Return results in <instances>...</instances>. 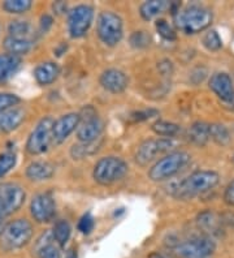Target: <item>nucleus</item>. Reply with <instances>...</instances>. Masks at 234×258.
<instances>
[{
    "label": "nucleus",
    "mask_w": 234,
    "mask_h": 258,
    "mask_svg": "<svg viewBox=\"0 0 234 258\" xmlns=\"http://www.w3.org/2000/svg\"><path fill=\"white\" fill-rule=\"evenodd\" d=\"M220 181V175L216 171L200 170L190 173L173 189V196L177 200L187 201L200 195L212 190Z\"/></svg>",
    "instance_id": "nucleus-1"
},
{
    "label": "nucleus",
    "mask_w": 234,
    "mask_h": 258,
    "mask_svg": "<svg viewBox=\"0 0 234 258\" xmlns=\"http://www.w3.org/2000/svg\"><path fill=\"white\" fill-rule=\"evenodd\" d=\"M173 19L178 30L184 32L185 34H198L211 26L213 13L207 7L193 4L178 11Z\"/></svg>",
    "instance_id": "nucleus-2"
},
{
    "label": "nucleus",
    "mask_w": 234,
    "mask_h": 258,
    "mask_svg": "<svg viewBox=\"0 0 234 258\" xmlns=\"http://www.w3.org/2000/svg\"><path fill=\"white\" fill-rule=\"evenodd\" d=\"M191 162V155L186 151H172L155 162L148 171L152 181H164L176 176Z\"/></svg>",
    "instance_id": "nucleus-3"
},
{
    "label": "nucleus",
    "mask_w": 234,
    "mask_h": 258,
    "mask_svg": "<svg viewBox=\"0 0 234 258\" xmlns=\"http://www.w3.org/2000/svg\"><path fill=\"white\" fill-rule=\"evenodd\" d=\"M33 224L28 219H16L7 223L0 233V246L4 250H15L26 245L33 237Z\"/></svg>",
    "instance_id": "nucleus-4"
},
{
    "label": "nucleus",
    "mask_w": 234,
    "mask_h": 258,
    "mask_svg": "<svg viewBox=\"0 0 234 258\" xmlns=\"http://www.w3.org/2000/svg\"><path fill=\"white\" fill-rule=\"evenodd\" d=\"M128 163L119 157H104L97 162L93 171V177L100 185H111L128 173Z\"/></svg>",
    "instance_id": "nucleus-5"
},
{
    "label": "nucleus",
    "mask_w": 234,
    "mask_h": 258,
    "mask_svg": "<svg viewBox=\"0 0 234 258\" xmlns=\"http://www.w3.org/2000/svg\"><path fill=\"white\" fill-rule=\"evenodd\" d=\"M216 245L208 235H198L184 241L178 240L173 248L178 258H212Z\"/></svg>",
    "instance_id": "nucleus-6"
},
{
    "label": "nucleus",
    "mask_w": 234,
    "mask_h": 258,
    "mask_svg": "<svg viewBox=\"0 0 234 258\" xmlns=\"http://www.w3.org/2000/svg\"><path fill=\"white\" fill-rule=\"evenodd\" d=\"M98 37L106 46L115 47L124 37V24L121 17L112 11H104L97 21Z\"/></svg>",
    "instance_id": "nucleus-7"
},
{
    "label": "nucleus",
    "mask_w": 234,
    "mask_h": 258,
    "mask_svg": "<svg viewBox=\"0 0 234 258\" xmlns=\"http://www.w3.org/2000/svg\"><path fill=\"white\" fill-rule=\"evenodd\" d=\"M176 146L175 139H168V137H162V139H150L146 140L138 146L135 151L134 159L135 163L140 167H146L158 159L159 155L169 154L172 153Z\"/></svg>",
    "instance_id": "nucleus-8"
},
{
    "label": "nucleus",
    "mask_w": 234,
    "mask_h": 258,
    "mask_svg": "<svg viewBox=\"0 0 234 258\" xmlns=\"http://www.w3.org/2000/svg\"><path fill=\"white\" fill-rule=\"evenodd\" d=\"M55 120L51 116L41 119L26 142V151L31 155H41L50 148L52 140V128Z\"/></svg>",
    "instance_id": "nucleus-9"
},
{
    "label": "nucleus",
    "mask_w": 234,
    "mask_h": 258,
    "mask_svg": "<svg viewBox=\"0 0 234 258\" xmlns=\"http://www.w3.org/2000/svg\"><path fill=\"white\" fill-rule=\"evenodd\" d=\"M94 20V8L89 4H80L69 11L68 32L72 38H82L88 34Z\"/></svg>",
    "instance_id": "nucleus-10"
},
{
    "label": "nucleus",
    "mask_w": 234,
    "mask_h": 258,
    "mask_svg": "<svg viewBox=\"0 0 234 258\" xmlns=\"http://www.w3.org/2000/svg\"><path fill=\"white\" fill-rule=\"evenodd\" d=\"M86 117H81V123L77 128V139L81 144H93L100 139L104 131V121L97 116L91 107L85 108Z\"/></svg>",
    "instance_id": "nucleus-11"
},
{
    "label": "nucleus",
    "mask_w": 234,
    "mask_h": 258,
    "mask_svg": "<svg viewBox=\"0 0 234 258\" xmlns=\"http://www.w3.org/2000/svg\"><path fill=\"white\" fill-rule=\"evenodd\" d=\"M26 199V193L21 185L16 183L0 184V206L10 217L21 208Z\"/></svg>",
    "instance_id": "nucleus-12"
},
{
    "label": "nucleus",
    "mask_w": 234,
    "mask_h": 258,
    "mask_svg": "<svg viewBox=\"0 0 234 258\" xmlns=\"http://www.w3.org/2000/svg\"><path fill=\"white\" fill-rule=\"evenodd\" d=\"M31 217L38 223H48L56 214V202L48 192L34 196L30 202Z\"/></svg>",
    "instance_id": "nucleus-13"
},
{
    "label": "nucleus",
    "mask_w": 234,
    "mask_h": 258,
    "mask_svg": "<svg viewBox=\"0 0 234 258\" xmlns=\"http://www.w3.org/2000/svg\"><path fill=\"white\" fill-rule=\"evenodd\" d=\"M208 88L215 93L216 97L222 102L225 107L231 106L230 110H234V84L228 73H213L208 81Z\"/></svg>",
    "instance_id": "nucleus-14"
},
{
    "label": "nucleus",
    "mask_w": 234,
    "mask_h": 258,
    "mask_svg": "<svg viewBox=\"0 0 234 258\" xmlns=\"http://www.w3.org/2000/svg\"><path fill=\"white\" fill-rule=\"evenodd\" d=\"M81 123V116L77 112H69L53 121L52 140L55 144H62L74 132Z\"/></svg>",
    "instance_id": "nucleus-15"
},
{
    "label": "nucleus",
    "mask_w": 234,
    "mask_h": 258,
    "mask_svg": "<svg viewBox=\"0 0 234 258\" xmlns=\"http://www.w3.org/2000/svg\"><path fill=\"white\" fill-rule=\"evenodd\" d=\"M100 85L104 90L112 93V94H120L125 92L129 85V79L126 73L117 68H109L100 75Z\"/></svg>",
    "instance_id": "nucleus-16"
},
{
    "label": "nucleus",
    "mask_w": 234,
    "mask_h": 258,
    "mask_svg": "<svg viewBox=\"0 0 234 258\" xmlns=\"http://www.w3.org/2000/svg\"><path fill=\"white\" fill-rule=\"evenodd\" d=\"M34 250L39 258H61L60 246L52 236V231H47L37 240Z\"/></svg>",
    "instance_id": "nucleus-17"
},
{
    "label": "nucleus",
    "mask_w": 234,
    "mask_h": 258,
    "mask_svg": "<svg viewBox=\"0 0 234 258\" xmlns=\"http://www.w3.org/2000/svg\"><path fill=\"white\" fill-rule=\"evenodd\" d=\"M25 111L20 107H13L0 112V133L7 135L19 128L25 120Z\"/></svg>",
    "instance_id": "nucleus-18"
},
{
    "label": "nucleus",
    "mask_w": 234,
    "mask_h": 258,
    "mask_svg": "<svg viewBox=\"0 0 234 258\" xmlns=\"http://www.w3.org/2000/svg\"><path fill=\"white\" fill-rule=\"evenodd\" d=\"M22 66V59L12 54H0V85L10 81Z\"/></svg>",
    "instance_id": "nucleus-19"
},
{
    "label": "nucleus",
    "mask_w": 234,
    "mask_h": 258,
    "mask_svg": "<svg viewBox=\"0 0 234 258\" xmlns=\"http://www.w3.org/2000/svg\"><path fill=\"white\" fill-rule=\"evenodd\" d=\"M60 75V67L53 61H44L38 64L34 70L35 81L42 86L51 85L56 81Z\"/></svg>",
    "instance_id": "nucleus-20"
},
{
    "label": "nucleus",
    "mask_w": 234,
    "mask_h": 258,
    "mask_svg": "<svg viewBox=\"0 0 234 258\" xmlns=\"http://www.w3.org/2000/svg\"><path fill=\"white\" fill-rule=\"evenodd\" d=\"M55 173V167L48 162L38 161L33 162L26 168V176L30 179L31 181H43V180H48L53 176Z\"/></svg>",
    "instance_id": "nucleus-21"
},
{
    "label": "nucleus",
    "mask_w": 234,
    "mask_h": 258,
    "mask_svg": "<svg viewBox=\"0 0 234 258\" xmlns=\"http://www.w3.org/2000/svg\"><path fill=\"white\" fill-rule=\"evenodd\" d=\"M197 223L200 230L204 231L208 236L220 233V228H221L222 224L221 219H218L217 215L211 210L202 211L197 217Z\"/></svg>",
    "instance_id": "nucleus-22"
},
{
    "label": "nucleus",
    "mask_w": 234,
    "mask_h": 258,
    "mask_svg": "<svg viewBox=\"0 0 234 258\" xmlns=\"http://www.w3.org/2000/svg\"><path fill=\"white\" fill-rule=\"evenodd\" d=\"M4 50L8 54L16 55L21 57L22 55H26L33 47V42L29 38H20V37H8L4 39Z\"/></svg>",
    "instance_id": "nucleus-23"
},
{
    "label": "nucleus",
    "mask_w": 234,
    "mask_h": 258,
    "mask_svg": "<svg viewBox=\"0 0 234 258\" xmlns=\"http://www.w3.org/2000/svg\"><path fill=\"white\" fill-rule=\"evenodd\" d=\"M171 7V2L167 0H150V2H144L139 8L140 17L144 21H151L159 15H162L164 11L169 10Z\"/></svg>",
    "instance_id": "nucleus-24"
},
{
    "label": "nucleus",
    "mask_w": 234,
    "mask_h": 258,
    "mask_svg": "<svg viewBox=\"0 0 234 258\" xmlns=\"http://www.w3.org/2000/svg\"><path fill=\"white\" fill-rule=\"evenodd\" d=\"M189 139L197 146H206L207 142L211 140L209 135V124L204 121H195L189 129Z\"/></svg>",
    "instance_id": "nucleus-25"
},
{
    "label": "nucleus",
    "mask_w": 234,
    "mask_h": 258,
    "mask_svg": "<svg viewBox=\"0 0 234 258\" xmlns=\"http://www.w3.org/2000/svg\"><path fill=\"white\" fill-rule=\"evenodd\" d=\"M151 129L158 136L168 137V139H175L176 136L180 133V131H181L180 125L171 123V121H166V120H158V121H155L152 126H151Z\"/></svg>",
    "instance_id": "nucleus-26"
},
{
    "label": "nucleus",
    "mask_w": 234,
    "mask_h": 258,
    "mask_svg": "<svg viewBox=\"0 0 234 258\" xmlns=\"http://www.w3.org/2000/svg\"><path fill=\"white\" fill-rule=\"evenodd\" d=\"M70 233H72V227L66 221L56 222L52 228V236L55 241L59 244L60 248L65 246L69 237H70Z\"/></svg>",
    "instance_id": "nucleus-27"
},
{
    "label": "nucleus",
    "mask_w": 234,
    "mask_h": 258,
    "mask_svg": "<svg viewBox=\"0 0 234 258\" xmlns=\"http://www.w3.org/2000/svg\"><path fill=\"white\" fill-rule=\"evenodd\" d=\"M209 135L211 139L220 146L229 145L231 141L229 129L222 124H209Z\"/></svg>",
    "instance_id": "nucleus-28"
},
{
    "label": "nucleus",
    "mask_w": 234,
    "mask_h": 258,
    "mask_svg": "<svg viewBox=\"0 0 234 258\" xmlns=\"http://www.w3.org/2000/svg\"><path fill=\"white\" fill-rule=\"evenodd\" d=\"M33 7V2L31 0H7L2 4V8L6 11L7 13L11 15H22L26 13Z\"/></svg>",
    "instance_id": "nucleus-29"
},
{
    "label": "nucleus",
    "mask_w": 234,
    "mask_h": 258,
    "mask_svg": "<svg viewBox=\"0 0 234 258\" xmlns=\"http://www.w3.org/2000/svg\"><path fill=\"white\" fill-rule=\"evenodd\" d=\"M17 163V155L13 150H7L0 154V179L12 170Z\"/></svg>",
    "instance_id": "nucleus-30"
},
{
    "label": "nucleus",
    "mask_w": 234,
    "mask_h": 258,
    "mask_svg": "<svg viewBox=\"0 0 234 258\" xmlns=\"http://www.w3.org/2000/svg\"><path fill=\"white\" fill-rule=\"evenodd\" d=\"M31 26L28 21H22V20H15L8 26V33L11 37H20V38H28L30 34Z\"/></svg>",
    "instance_id": "nucleus-31"
},
{
    "label": "nucleus",
    "mask_w": 234,
    "mask_h": 258,
    "mask_svg": "<svg viewBox=\"0 0 234 258\" xmlns=\"http://www.w3.org/2000/svg\"><path fill=\"white\" fill-rule=\"evenodd\" d=\"M202 43L208 51H218L222 47V39L216 30H208L203 35Z\"/></svg>",
    "instance_id": "nucleus-32"
},
{
    "label": "nucleus",
    "mask_w": 234,
    "mask_h": 258,
    "mask_svg": "<svg viewBox=\"0 0 234 258\" xmlns=\"http://www.w3.org/2000/svg\"><path fill=\"white\" fill-rule=\"evenodd\" d=\"M155 28H156V32L159 33L160 37L164 38L166 41H175V39H177V33H176L173 26H172L167 20L164 19L156 20Z\"/></svg>",
    "instance_id": "nucleus-33"
},
{
    "label": "nucleus",
    "mask_w": 234,
    "mask_h": 258,
    "mask_svg": "<svg viewBox=\"0 0 234 258\" xmlns=\"http://www.w3.org/2000/svg\"><path fill=\"white\" fill-rule=\"evenodd\" d=\"M98 149H99V145L97 144V141L93 142V144H80V145L73 146L70 154L74 159H81V158L97 153Z\"/></svg>",
    "instance_id": "nucleus-34"
},
{
    "label": "nucleus",
    "mask_w": 234,
    "mask_h": 258,
    "mask_svg": "<svg viewBox=\"0 0 234 258\" xmlns=\"http://www.w3.org/2000/svg\"><path fill=\"white\" fill-rule=\"evenodd\" d=\"M21 102L19 95L12 93H0V112L16 107Z\"/></svg>",
    "instance_id": "nucleus-35"
},
{
    "label": "nucleus",
    "mask_w": 234,
    "mask_h": 258,
    "mask_svg": "<svg viewBox=\"0 0 234 258\" xmlns=\"http://www.w3.org/2000/svg\"><path fill=\"white\" fill-rule=\"evenodd\" d=\"M151 38L147 34V32L139 30V32H134L130 35V44L135 48H144L150 44Z\"/></svg>",
    "instance_id": "nucleus-36"
},
{
    "label": "nucleus",
    "mask_w": 234,
    "mask_h": 258,
    "mask_svg": "<svg viewBox=\"0 0 234 258\" xmlns=\"http://www.w3.org/2000/svg\"><path fill=\"white\" fill-rule=\"evenodd\" d=\"M94 217L91 215V213H86V214L82 215V218L78 222V230L81 231L84 235H89L91 231L94 230Z\"/></svg>",
    "instance_id": "nucleus-37"
},
{
    "label": "nucleus",
    "mask_w": 234,
    "mask_h": 258,
    "mask_svg": "<svg viewBox=\"0 0 234 258\" xmlns=\"http://www.w3.org/2000/svg\"><path fill=\"white\" fill-rule=\"evenodd\" d=\"M159 115V111L152 110H142V111H135L130 115V120L134 121V123H139V121H144V120H148L153 116H158Z\"/></svg>",
    "instance_id": "nucleus-38"
},
{
    "label": "nucleus",
    "mask_w": 234,
    "mask_h": 258,
    "mask_svg": "<svg viewBox=\"0 0 234 258\" xmlns=\"http://www.w3.org/2000/svg\"><path fill=\"white\" fill-rule=\"evenodd\" d=\"M224 202L229 206H234V179L225 188Z\"/></svg>",
    "instance_id": "nucleus-39"
},
{
    "label": "nucleus",
    "mask_w": 234,
    "mask_h": 258,
    "mask_svg": "<svg viewBox=\"0 0 234 258\" xmlns=\"http://www.w3.org/2000/svg\"><path fill=\"white\" fill-rule=\"evenodd\" d=\"M52 24H53L52 17L48 16V15H44V16H42L41 24H39V25H41L42 33H47V32H48L51 26H52Z\"/></svg>",
    "instance_id": "nucleus-40"
},
{
    "label": "nucleus",
    "mask_w": 234,
    "mask_h": 258,
    "mask_svg": "<svg viewBox=\"0 0 234 258\" xmlns=\"http://www.w3.org/2000/svg\"><path fill=\"white\" fill-rule=\"evenodd\" d=\"M159 71L164 76H171L172 72H173V66H172L169 60H163V61L159 63Z\"/></svg>",
    "instance_id": "nucleus-41"
},
{
    "label": "nucleus",
    "mask_w": 234,
    "mask_h": 258,
    "mask_svg": "<svg viewBox=\"0 0 234 258\" xmlns=\"http://www.w3.org/2000/svg\"><path fill=\"white\" fill-rule=\"evenodd\" d=\"M52 8L55 13H57V15H62V13L66 11V4L64 3V2H55Z\"/></svg>",
    "instance_id": "nucleus-42"
},
{
    "label": "nucleus",
    "mask_w": 234,
    "mask_h": 258,
    "mask_svg": "<svg viewBox=\"0 0 234 258\" xmlns=\"http://www.w3.org/2000/svg\"><path fill=\"white\" fill-rule=\"evenodd\" d=\"M66 48H68V46H66L65 43H61V44H60V46H59V47L55 48V54H56L57 56H61L62 54H65Z\"/></svg>",
    "instance_id": "nucleus-43"
},
{
    "label": "nucleus",
    "mask_w": 234,
    "mask_h": 258,
    "mask_svg": "<svg viewBox=\"0 0 234 258\" xmlns=\"http://www.w3.org/2000/svg\"><path fill=\"white\" fill-rule=\"evenodd\" d=\"M65 258H77V250L74 248L69 249L68 252H66Z\"/></svg>",
    "instance_id": "nucleus-44"
},
{
    "label": "nucleus",
    "mask_w": 234,
    "mask_h": 258,
    "mask_svg": "<svg viewBox=\"0 0 234 258\" xmlns=\"http://www.w3.org/2000/svg\"><path fill=\"white\" fill-rule=\"evenodd\" d=\"M231 162H233V164H234V155H233V158H231Z\"/></svg>",
    "instance_id": "nucleus-45"
}]
</instances>
